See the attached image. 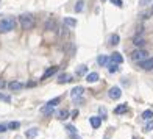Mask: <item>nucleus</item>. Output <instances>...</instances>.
<instances>
[{
	"mask_svg": "<svg viewBox=\"0 0 153 139\" xmlns=\"http://www.w3.org/2000/svg\"><path fill=\"white\" fill-rule=\"evenodd\" d=\"M58 103H59V97H55V99H52L50 102H48V103H47V105L53 108V106H56V105H58Z\"/></svg>",
	"mask_w": 153,
	"mask_h": 139,
	"instance_id": "obj_28",
	"label": "nucleus"
},
{
	"mask_svg": "<svg viewBox=\"0 0 153 139\" xmlns=\"http://www.w3.org/2000/svg\"><path fill=\"white\" fill-rule=\"evenodd\" d=\"M5 86H6V81H5L3 78H0V89H3Z\"/></svg>",
	"mask_w": 153,
	"mask_h": 139,
	"instance_id": "obj_35",
	"label": "nucleus"
},
{
	"mask_svg": "<svg viewBox=\"0 0 153 139\" xmlns=\"http://www.w3.org/2000/svg\"><path fill=\"white\" fill-rule=\"evenodd\" d=\"M41 113H42L44 116H52V114H53V108L48 106V105H45V106L41 108Z\"/></svg>",
	"mask_w": 153,
	"mask_h": 139,
	"instance_id": "obj_17",
	"label": "nucleus"
},
{
	"mask_svg": "<svg viewBox=\"0 0 153 139\" xmlns=\"http://www.w3.org/2000/svg\"><path fill=\"white\" fill-rule=\"evenodd\" d=\"M76 116H78V109H74L72 111V117H74V119H76Z\"/></svg>",
	"mask_w": 153,
	"mask_h": 139,
	"instance_id": "obj_36",
	"label": "nucleus"
},
{
	"mask_svg": "<svg viewBox=\"0 0 153 139\" xmlns=\"http://www.w3.org/2000/svg\"><path fill=\"white\" fill-rule=\"evenodd\" d=\"M19 22H20V27L25 30H31L34 27V17L31 14H20L19 16Z\"/></svg>",
	"mask_w": 153,
	"mask_h": 139,
	"instance_id": "obj_1",
	"label": "nucleus"
},
{
	"mask_svg": "<svg viewBox=\"0 0 153 139\" xmlns=\"http://www.w3.org/2000/svg\"><path fill=\"white\" fill-rule=\"evenodd\" d=\"M149 58V52L144 50V48H137V50H134L133 53H131V59L136 61V62H142Z\"/></svg>",
	"mask_w": 153,
	"mask_h": 139,
	"instance_id": "obj_3",
	"label": "nucleus"
},
{
	"mask_svg": "<svg viewBox=\"0 0 153 139\" xmlns=\"http://www.w3.org/2000/svg\"><path fill=\"white\" fill-rule=\"evenodd\" d=\"M142 119L152 120V119H153V111H152V109H145L144 113H142Z\"/></svg>",
	"mask_w": 153,
	"mask_h": 139,
	"instance_id": "obj_20",
	"label": "nucleus"
},
{
	"mask_svg": "<svg viewBox=\"0 0 153 139\" xmlns=\"http://www.w3.org/2000/svg\"><path fill=\"white\" fill-rule=\"evenodd\" d=\"M8 88L11 91H20V89L24 88V85L20 81H11V83H8Z\"/></svg>",
	"mask_w": 153,
	"mask_h": 139,
	"instance_id": "obj_10",
	"label": "nucleus"
},
{
	"mask_svg": "<svg viewBox=\"0 0 153 139\" xmlns=\"http://www.w3.org/2000/svg\"><path fill=\"white\" fill-rule=\"evenodd\" d=\"M97 62H99V66H108L109 58H108V56H105V55H100V56L97 58Z\"/></svg>",
	"mask_w": 153,
	"mask_h": 139,
	"instance_id": "obj_15",
	"label": "nucleus"
},
{
	"mask_svg": "<svg viewBox=\"0 0 153 139\" xmlns=\"http://www.w3.org/2000/svg\"><path fill=\"white\" fill-rule=\"evenodd\" d=\"M83 8H85V0H78V2H76V5H75V11H76V13H81Z\"/></svg>",
	"mask_w": 153,
	"mask_h": 139,
	"instance_id": "obj_21",
	"label": "nucleus"
},
{
	"mask_svg": "<svg viewBox=\"0 0 153 139\" xmlns=\"http://www.w3.org/2000/svg\"><path fill=\"white\" fill-rule=\"evenodd\" d=\"M89 122H91L92 128H99L100 123H102V119H100L99 116H94V117H91V119H89Z\"/></svg>",
	"mask_w": 153,
	"mask_h": 139,
	"instance_id": "obj_13",
	"label": "nucleus"
},
{
	"mask_svg": "<svg viewBox=\"0 0 153 139\" xmlns=\"http://www.w3.org/2000/svg\"><path fill=\"white\" fill-rule=\"evenodd\" d=\"M0 102L10 103V102H11V97H10V95H6V94H2V92H0Z\"/></svg>",
	"mask_w": 153,
	"mask_h": 139,
	"instance_id": "obj_27",
	"label": "nucleus"
},
{
	"mask_svg": "<svg viewBox=\"0 0 153 139\" xmlns=\"http://www.w3.org/2000/svg\"><path fill=\"white\" fill-rule=\"evenodd\" d=\"M108 95L111 97L113 100H119L120 99V95H122V91H120V88L119 86H113L108 91Z\"/></svg>",
	"mask_w": 153,
	"mask_h": 139,
	"instance_id": "obj_4",
	"label": "nucleus"
},
{
	"mask_svg": "<svg viewBox=\"0 0 153 139\" xmlns=\"http://www.w3.org/2000/svg\"><path fill=\"white\" fill-rule=\"evenodd\" d=\"M152 13H153V5H152Z\"/></svg>",
	"mask_w": 153,
	"mask_h": 139,
	"instance_id": "obj_37",
	"label": "nucleus"
},
{
	"mask_svg": "<svg viewBox=\"0 0 153 139\" xmlns=\"http://www.w3.org/2000/svg\"><path fill=\"white\" fill-rule=\"evenodd\" d=\"M109 42H111V45H117L120 42V38H119V34H113L111 36V39H109Z\"/></svg>",
	"mask_w": 153,
	"mask_h": 139,
	"instance_id": "obj_23",
	"label": "nucleus"
},
{
	"mask_svg": "<svg viewBox=\"0 0 153 139\" xmlns=\"http://www.w3.org/2000/svg\"><path fill=\"white\" fill-rule=\"evenodd\" d=\"M72 80H74L72 75H69V74H61L58 77V83H59V85H62V83H71Z\"/></svg>",
	"mask_w": 153,
	"mask_h": 139,
	"instance_id": "obj_9",
	"label": "nucleus"
},
{
	"mask_svg": "<svg viewBox=\"0 0 153 139\" xmlns=\"http://www.w3.org/2000/svg\"><path fill=\"white\" fill-rule=\"evenodd\" d=\"M56 71H58V67H56V66H53V67H48L47 71L44 72V75H42V80H47L48 77H52L53 74H56Z\"/></svg>",
	"mask_w": 153,
	"mask_h": 139,
	"instance_id": "obj_11",
	"label": "nucleus"
},
{
	"mask_svg": "<svg viewBox=\"0 0 153 139\" xmlns=\"http://www.w3.org/2000/svg\"><path fill=\"white\" fill-rule=\"evenodd\" d=\"M113 3H114L116 6H119V8H122V5H123L122 0H113Z\"/></svg>",
	"mask_w": 153,
	"mask_h": 139,
	"instance_id": "obj_33",
	"label": "nucleus"
},
{
	"mask_svg": "<svg viewBox=\"0 0 153 139\" xmlns=\"http://www.w3.org/2000/svg\"><path fill=\"white\" fill-rule=\"evenodd\" d=\"M16 27V20L13 17H6L0 20V33H8Z\"/></svg>",
	"mask_w": 153,
	"mask_h": 139,
	"instance_id": "obj_2",
	"label": "nucleus"
},
{
	"mask_svg": "<svg viewBox=\"0 0 153 139\" xmlns=\"http://www.w3.org/2000/svg\"><path fill=\"white\" fill-rule=\"evenodd\" d=\"M75 25H76V19L64 17V27H75Z\"/></svg>",
	"mask_w": 153,
	"mask_h": 139,
	"instance_id": "obj_19",
	"label": "nucleus"
},
{
	"mask_svg": "<svg viewBox=\"0 0 153 139\" xmlns=\"http://www.w3.org/2000/svg\"><path fill=\"white\" fill-rule=\"evenodd\" d=\"M99 117H100V119H103V120H105L106 117H108V116H106V108H105V106L100 108V116H99Z\"/></svg>",
	"mask_w": 153,
	"mask_h": 139,
	"instance_id": "obj_29",
	"label": "nucleus"
},
{
	"mask_svg": "<svg viewBox=\"0 0 153 139\" xmlns=\"http://www.w3.org/2000/svg\"><path fill=\"white\" fill-rule=\"evenodd\" d=\"M6 130H8V128H6V125L5 123H0V133H5Z\"/></svg>",
	"mask_w": 153,
	"mask_h": 139,
	"instance_id": "obj_34",
	"label": "nucleus"
},
{
	"mask_svg": "<svg viewBox=\"0 0 153 139\" xmlns=\"http://www.w3.org/2000/svg\"><path fill=\"white\" fill-rule=\"evenodd\" d=\"M102 2H105V0H102Z\"/></svg>",
	"mask_w": 153,
	"mask_h": 139,
	"instance_id": "obj_38",
	"label": "nucleus"
},
{
	"mask_svg": "<svg viewBox=\"0 0 153 139\" xmlns=\"http://www.w3.org/2000/svg\"><path fill=\"white\" fill-rule=\"evenodd\" d=\"M152 130H153V119L147 122V125H145V128H144V131H152Z\"/></svg>",
	"mask_w": 153,
	"mask_h": 139,
	"instance_id": "obj_31",
	"label": "nucleus"
},
{
	"mask_svg": "<svg viewBox=\"0 0 153 139\" xmlns=\"http://www.w3.org/2000/svg\"><path fill=\"white\" fill-rule=\"evenodd\" d=\"M39 133V130L38 128H30V130H27V133H25V138L27 139H33V138H36Z\"/></svg>",
	"mask_w": 153,
	"mask_h": 139,
	"instance_id": "obj_12",
	"label": "nucleus"
},
{
	"mask_svg": "<svg viewBox=\"0 0 153 139\" xmlns=\"http://www.w3.org/2000/svg\"><path fill=\"white\" fill-rule=\"evenodd\" d=\"M108 69H109V72H111V74H114V72L119 71V66H117V64H113V62H111Z\"/></svg>",
	"mask_w": 153,
	"mask_h": 139,
	"instance_id": "obj_30",
	"label": "nucleus"
},
{
	"mask_svg": "<svg viewBox=\"0 0 153 139\" xmlns=\"http://www.w3.org/2000/svg\"><path fill=\"white\" fill-rule=\"evenodd\" d=\"M83 92H85V88H81V86H76L74 88L72 91H71V95H72V99H80V97L83 95Z\"/></svg>",
	"mask_w": 153,
	"mask_h": 139,
	"instance_id": "obj_5",
	"label": "nucleus"
},
{
	"mask_svg": "<svg viewBox=\"0 0 153 139\" xmlns=\"http://www.w3.org/2000/svg\"><path fill=\"white\" fill-rule=\"evenodd\" d=\"M109 61L113 62V64H117V66H119V64H122V62H123V58H122V55H120V53H117V52H114L113 55H111V58H109Z\"/></svg>",
	"mask_w": 153,
	"mask_h": 139,
	"instance_id": "obj_6",
	"label": "nucleus"
},
{
	"mask_svg": "<svg viewBox=\"0 0 153 139\" xmlns=\"http://www.w3.org/2000/svg\"><path fill=\"white\" fill-rule=\"evenodd\" d=\"M127 109H128L127 103H122V105H119V106L114 109V113H116V114H123V113H127Z\"/></svg>",
	"mask_w": 153,
	"mask_h": 139,
	"instance_id": "obj_16",
	"label": "nucleus"
},
{
	"mask_svg": "<svg viewBox=\"0 0 153 139\" xmlns=\"http://www.w3.org/2000/svg\"><path fill=\"white\" fill-rule=\"evenodd\" d=\"M88 72V67L86 66H80L78 69H76V75H78V77H81V75H85Z\"/></svg>",
	"mask_w": 153,
	"mask_h": 139,
	"instance_id": "obj_26",
	"label": "nucleus"
},
{
	"mask_svg": "<svg viewBox=\"0 0 153 139\" xmlns=\"http://www.w3.org/2000/svg\"><path fill=\"white\" fill-rule=\"evenodd\" d=\"M55 27H56V22H55L53 19H48L47 24H45V28L47 30H55Z\"/></svg>",
	"mask_w": 153,
	"mask_h": 139,
	"instance_id": "obj_22",
	"label": "nucleus"
},
{
	"mask_svg": "<svg viewBox=\"0 0 153 139\" xmlns=\"http://www.w3.org/2000/svg\"><path fill=\"white\" fill-rule=\"evenodd\" d=\"M139 66H141L144 71H152V69H153V58H147L145 61L139 62Z\"/></svg>",
	"mask_w": 153,
	"mask_h": 139,
	"instance_id": "obj_7",
	"label": "nucleus"
},
{
	"mask_svg": "<svg viewBox=\"0 0 153 139\" xmlns=\"http://www.w3.org/2000/svg\"><path fill=\"white\" fill-rule=\"evenodd\" d=\"M67 117H69V111H66V109H62L58 113V119H61V120H66Z\"/></svg>",
	"mask_w": 153,
	"mask_h": 139,
	"instance_id": "obj_25",
	"label": "nucleus"
},
{
	"mask_svg": "<svg viewBox=\"0 0 153 139\" xmlns=\"http://www.w3.org/2000/svg\"><path fill=\"white\" fill-rule=\"evenodd\" d=\"M6 128L8 130H17V128H20V122H10L6 125Z\"/></svg>",
	"mask_w": 153,
	"mask_h": 139,
	"instance_id": "obj_24",
	"label": "nucleus"
},
{
	"mask_svg": "<svg viewBox=\"0 0 153 139\" xmlns=\"http://www.w3.org/2000/svg\"><path fill=\"white\" fill-rule=\"evenodd\" d=\"M66 131H67L69 135H71L72 139H80L78 133H76V128L74 127V125H66Z\"/></svg>",
	"mask_w": 153,
	"mask_h": 139,
	"instance_id": "obj_8",
	"label": "nucleus"
},
{
	"mask_svg": "<svg viewBox=\"0 0 153 139\" xmlns=\"http://www.w3.org/2000/svg\"><path fill=\"white\" fill-rule=\"evenodd\" d=\"M133 44H134L136 47H142V45L145 44V41H144V38H142V36H134Z\"/></svg>",
	"mask_w": 153,
	"mask_h": 139,
	"instance_id": "obj_18",
	"label": "nucleus"
},
{
	"mask_svg": "<svg viewBox=\"0 0 153 139\" xmlns=\"http://www.w3.org/2000/svg\"><path fill=\"white\" fill-rule=\"evenodd\" d=\"M97 80H99V74L97 72H91V74L86 75V81L88 83H95Z\"/></svg>",
	"mask_w": 153,
	"mask_h": 139,
	"instance_id": "obj_14",
	"label": "nucleus"
},
{
	"mask_svg": "<svg viewBox=\"0 0 153 139\" xmlns=\"http://www.w3.org/2000/svg\"><path fill=\"white\" fill-rule=\"evenodd\" d=\"M152 2H153V0H139V5H141V6H147Z\"/></svg>",
	"mask_w": 153,
	"mask_h": 139,
	"instance_id": "obj_32",
	"label": "nucleus"
}]
</instances>
